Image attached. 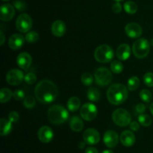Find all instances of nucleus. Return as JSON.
<instances>
[{"mask_svg":"<svg viewBox=\"0 0 153 153\" xmlns=\"http://www.w3.org/2000/svg\"><path fill=\"white\" fill-rule=\"evenodd\" d=\"M19 116L16 111H11L8 114V120L12 123H16L19 120Z\"/></svg>","mask_w":153,"mask_h":153,"instance_id":"obj_38","label":"nucleus"},{"mask_svg":"<svg viewBox=\"0 0 153 153\" xmlns=\"http://www.w3.org/2000/svg\"><path fill=\"white\" fill-rule=\"evenodd\" d=\"M132 51L136 58L140 59L146 58L150 51V43L145 38L138 39L133 44Z\"/></svg>","mask_w":153,"mask_h":153,"instance_id":"obj_5","label":"nucleus"},{"mask_svg":"<svg viewBox=\"0 0 153 153\" xmlns=\"http://www.w3.org/2000/svg\"><path fill=\"white\" fill-rule=\"evenodd\" d=\"M36 99L40 102L49 104L57 99L58 90L54 82L49 80H43L37 84L34 88Z\"/></svg>","mask_w":153,"mask_h":153,"instance_id":"obj_1","label":"nucleus"},{"mask_svg":"<svg viewBox=\"0 0 153 153\" xmlns=\"http://www.w3.org/2000/svg\"><path fill=\"white\" fill-rule=\"evenodd\" d=\"M129 126H130V128L134 131H137L140 129V123L136 122V121L131 122V123L129 124Z\"/></svg>","mask_w":153,"mask_h":153,"instance_id":"obj_41","label":"nucleus"},{"mask_svg":"<svg viewBox=\"0 0 153 153\" xmlns=\"http://www.w3.org/2000/svg\"><path fill=\"white\" fill-rule=\"evenodd\" d=\"M83 139L88 145H95L100 142V134L94 128H88L84 132Z\"/></svg>","mask_w":153,"mask_h":153,"instance_id":"obj_11","label":"nucleus"},{"mask_svg":"<svg viewBox=\"0 0 153 153\" xmlns=\"http://www.w3.org/2000/svg\"><path fill=\"white\" fill-rule=\"evenodd\" d=\"M112 120L116 125L125 127L131 123V117L129 112L126 109L118 108L112 114Z\"/></svg>","mask_w":153,"mask_h":153,"instance_id":"obj_6","label":"nucleus"},{"mask_svg":"<svg viewBox=\"0 0 153 153\" xmlns=\"http://www.w3.org/2000/svg\"><path fill=\"white\" fill-rule=\"evenodd\" d=\"M88 98L91 102H98L100 99V92L97 88H91L88 91Z\"/></svg>","mask_w":153,"mask_h":153,"instance_id":"obj_25","label":"nucleus"},{"mask_svg":"<svg viewBox=\"0 0 153 153\" xmlns=\"http://www.w3.org/2000/svg\"><path fill=\"white\" fill-rule=\"evenodd\" d=\"M16 27L20 32H28L32 27V19L31 16L27 13H22L19 15L16 19Z\"/></svg>","mask_w":153,"mask_h":153,"instance_id":"obj_8","label":"nucleus"},{"mask_svg":"<svg viewBox=\"0 0 153 153\" xmlns=\"http://www.w3.org/2000/svg\"><path fill=\"white\" fill-rule=\"evenodd\" d=\"M94 58L100 63H108L113 59L114 50L108 45H100L94 52Z\"/></svg>","mask_w":153,"mask_h":153,"instance_id":"obj_4","label":"nucleus"},{"mask_svg":"<svg viewBox=\"0 0 153 153\" xmlns=\"http://www.w3.org/2000/svg\"><path fill=\"white\" fill-rule=\"evenodd\" d=\"M103 141L108 148H114L119 142V135L116 131L108 130L103 136Z\"/></svg>","mask_w":153,"mask_h":153,"instance_id":"obj_12","label":"nucleus"},{"mask_svg":"<svg viewBox=\"0 0 153 153\" xmlns=\"http://www.w3.org/2000/svg\"><path fill=\"white\" fill-rule=\"evenodd\" d=\"M111 70L113 73L119 74V73H122L123 70V65L120 61H112L111 64Z\"/></svg>","mask_w":153,"mask_h":153,"instance_id":"obj_29","label":"nucleus"},{"mask_svg":"<svg viewBox=\"0 0 153 153\" xmlns=\"http://www.w3.org/2000/svg\"><path fill=\"white\" fill-rule=\"evenodd\" d=\"M124 10L129 14H134L137 11V5L132 1H127L123 4Z\"/></svg>","mask_w":153,"mask_h":153,"instance_id":"obj_26","label":"nucleus"},{"mask_svg":"<svg viewBox=\"0 0 153 153\" xmlns=\"http://www.w3.org/2000/svg\"><path fill=\"white\" fill-rule=\"evenodd\" d=\"M80 114L85 120H94L97 115V108L92 103H85L82 107Z\"/></svg>","mask_w":153,"mask_h":153,"instance_id":"obj_9","label":"nucleus"},{"mask_svg":"<svg viewBox=\"0 0 153 153\" xmlns=\"http://www.w3.org/2000/svg\"><path fill=\"white\" fill-rule=\"evenodd\" d=\"M114 1H123V0H114Z\"/></svg>","mask_w":153,"mask_h":153,"instance_id":"obj_48","label":"nucleus"},{"mask_svg":"<svg viewBox=\"0 0 153 153\" xmlns=\"http://www.w3.org/2000/svg\"><path fill=\"white\" fill-rule=\"evenodd\" d=\"M138 122L140 125L143 126H149L152 123V119L150 116L147 114H140L138 117Z\"/></svg>","mask_w":153,"mask_h":153,"instance_id":"obj_28","label":"nucleus"},{"mask_svg":"<svg viewBox=\"0 0 153 153\" xmlns=\"http://www.w3.org/2000/svg\"><path fill=\"white\" fill-rule=\"evenodd\" d=\"M0 37H1V40H0V45L2 46L4 43V34L2 32V31H0Z\"/></svg>","mask_w":153,"mask_h":153,"instance_id":"obj_43","label":"nucleus"},{"mask_svg":"<svg viewBox=\"0 0 153 153\" xmlns=\"http://www.w3.org/2000/svg\"><path fill=\"white\" fill-rule=\"evenodd\" d=\"M96 83L101 87L108 85L112 82L113 76L110 70L106 67H100L97 69L94 73Z\"/></svg>","mask_w":153,"mask_h":153,"instance_id":"obj_7","label":"nucleus"},{"mask_svg":"<svg viewBox=\"0 0 153 153\" xmlns=\"http://www.w3.org/2000/svg\"><path fill=\"white\" fill-rule=\"evenodd\" d=\"M122 5H121V4L119 1H117V2L115 3V4H114L113 5H112V10H113L114 13H120L121 10H122Z\"/></svg>","mask_w":153,"mask_h":153,"instance_id":"obj_39","label":"nucleus"},{"mask_svg":"<svg viewBox=\"0 0 153 153\" xmlns=\"http://www.w3.org/2000/svg\"><path fill=\"white\" fill-rule=\"evenodd\" d=\"M136 111L139 114H143L144 113L145 111H146V106L143 104H141V103H139L136 105Z\"/></svg>","mask_w":153,"mask_h":153,"instance_id":"obj_40","label":"nucleus"},{"mask_svg":"<svg viewBox=\"0 0 153 153\" xmlns=\"http://www.w3.org/2000/svg\"><path fill=\"white\" fill-rule=\"evenodd\" d=\"M149 43H150V45H151V46H153V39H152V40H150V42H149Z\"/></svg>","mask_w":153,"mask_h":153,"instance_id":"obj_47","label":"nucleus"},{"mask_svg":"<svg viewBox=\"0 0 153 153\" xmlns=\"http://www.w3.org/2000/svg\"><path fill=\"white\" fill-rule=\"evenodd\" d=\"M13 126H12V122L10 120L1 118L0 120V135L6 136L10 134L11 131Z\"/></svg>","mask_w":153,"mask_h":153,"instance_id":"obj_21","label":"nucleus"},{"mask_svg":"<svg viewBox=\"0 0 153 153\" xmlns=\"http://www.w3.org/2000/svg\"><path fill=\"white\" fill-rule=\"evenodd\" d=\"M120 139L121 143L126 147L133 146L136 140L134 134L129 130H126V131H123L122 134H120Z\"/></svg>","mask_w":153,"mask_h":153,"instance_id":"obj_18","label":"nucleus"},{"mask_svg":"<svg viewBox=\"0 0 153 153\" xmlns=\"http://www.w3.org/2000/svg\"><path fill=\"white\" fill-rule=\"evenodd\" d=\"M13 97L16 100L20 101V100H24L25 98V92L23 91H22V90H16L13 92Z\"/></svg>","mask_w":153,"mask_h":153,"instance_id":"obj_37","label":"nucleus"},{"mask_svg":"<svg viewBox=\"0 0 153 153\" xmlns=\"http://www.w3.org/2000/svg\"><path fill=\"white\" fill-rule=\"evenodd\" d=\"M32 62L31 56L27 52H22L19 54L16 58L17 65L22 70H28Z\"/></svg>","mask_w":153,"mask_h":153,"instance_id":"obj_17","label":"nucleus"},{"mask_svg":"<svg viewBox=\"0 0 153 153\" xmlns=\"http://www.w3.org/2000/svg\"><path fill=\"white\" fill-rule=\"evenodd\" d=\"M13 93L8 88H1L0 91V102L1 103H5L10 100Z\"/></svg>","mask_w":153,"mask_h":153,"instance_id":"obj_24","label":"nucleus"},{"mask_svg":"<svg viewBox=\"0 0 153 153\" xmlns=\"http://www.w3.org/2000/svg\"><path fill=\"white\" fill-rule=\"evenodd\" d=\"M85 144H87V143H85V142H80V143H79V145H78V146H79V149H83L84 148H85Z\"/></svg>","mask_w":153,"mask_h":153,"instance_id":"obj_44","label":"nucleus"},{"mask_svg":"<svg viewBox=\"0 0 153 153\" xmlns=\"http://www.w3.org/2000/svg\"><path fill=\"white\" fill-rule=\"evenodd\" d=\"M149 109H150L151 113H152V114L153 115V102L150 105V107H149Z\"/></svg>","mask_w":153,"mask_h":153,"instance_id":"obj_46","label":"nucleus"},{"mask_svg":"<svg viewBox=\"0 0 153 153\" xmlns=\"http://www.w3.org/2000/svg\"><path fill=\"white\" fill-rule=\"evenodd\" d=\"M15 14L14 7L10 4H4L0 8V19L4 22H7L13 19Z\"/></svg>","mask_w":153,"mask_h":153,"instance_id":"obj_13","label":"nucleus"},{"mask_svg":"<svg viewBox=\"0 0 153 153\" xmlns=\"http://www.w3.org/2000/svg\"><path fill=\"white\" fill-rule=\"evenodd\" d=\"M66 25L62 20H56L52 25V32L56 37H62L66 32Z\"/></svg>","mask_w":153,"mask_h":153,"instance_id":"obj_19","label":"nucleus"},{"mask_svg":"<svg viewBox=\"0 0 153 153\" xmlns=\"http://www.w3.org/2000/svg\"><path fill=\"white\" fill-rule=\"evenodd\" d=\"M125 31L127 35L131 38H137L141 36L143 30L139 24L135 22H130L126 26Z\"/></svg>","mask_w":153,"mask_h":153,"instance_id":"obj_15","label":"nucleus"},{"mask_svg":"<svg viewBox=\"0 0 153 153\" xmlns=\"http://www.w3.org/2000/svg\"><path fill=\"white\" fill-rule=\"evenodd\" d=\"M25 40L28 43H34L38 40L39 34L36 31H28L25 35Z\"/></svg>","mask_w":153,"mask_h":153,"instance_id":"obj_32","label":"nucleus"},{"mask_svg":"<svg viewBox=\"0 0 153 153\" xmlns=\"http://www.w3.org/2000/svg\"><path fill=\"white\" fill-rule=\"evenodd\" d=\"M70 126L73 131H76V132L81 131L84 128L83 121L78 116H74L70 120Z\"/></svg>","mask_w":153,"mask_h":153,"instance_id":"obj_22","label":"nucleus"},{"mask_svg":"<svg viewBox=\"0 0 153 153\" xmlns=\"http://www.w3.org/2000/svg\"><path fill=\"white\" fill-rule=\"evenodd\" d=\"M85 153H99V152L96 148L91 147V146H90V147L87 148Z\"/></svg>","mask_w":153,"mask_h":153,"instance_id":"obj_42","label":"nucleus"},{"mask_svg":"<svg viewBox=\"0 0 153 153\" xmlns=\"http://www.w3.org/2000/svg\"><path fill=\"white\" fill-rule=\"evenodd\" d=\"M131 55V48L128 44H121L117 50V56L121 61H126Z\"/></svg>","mask_w":153,"mask_h":153,"instance_id":"obj_20","label":"nucleus"},{"mask_svg":"<svg viewBox=\"0 0 153 153\" xmlns=\"http://www.w3.org/2000/svg\"><path fill=\"white\" fill-rule=\"evenodd\" d=\"M24 76L22 71L17 70V69H13L7 72L6 75V80L7 82L10 85L16 86V85H20L23 81Z\"/></svg>","mask_w":153,"mask_h":153,"instance_id":"obj_10","label":"nucleus"},{"mask_svg":"<svg viewBox=\"0 0 153 153\" xmlns=\"http://www.w3.org/2000/svg\"><path fill=\"white\" fill-rule=\"evenodd\" d=\"M81 106V101L78 97H73L70 98L67 102V108L72 112L76 111Z\"/></svg>","mask_w":153,"mask_h":153,"instance_id":"obj_23","label":"nucleus"},{"mask_svg":"<svg viewBox=\"0 0 153 153\" xmlns=\"http://www.w3.org/2000/svg\"><path fill=\"white\" fill-rule=\"evenodd\" d=\"M36 100L32 96H28L23 100V105L26 108H33L35 106Z\"/></svg>","mask_w":153,"mask_h":153,"instance_id":"obj_31","label":"nucleus"},{"mask_svg":"<svg viewBox=\"0 0 153 153\" xmlns=\"http://www.w3.org/2000/svg\"><path fill=\"white\" fill-rule=\"evenodd\" d=\"M102 153H114L112 150H110V149H106V150H104Z\"/></svg>","mask_w":153,"mask_h":153,"instance_id":"obj_45","label":"nucleus"},{"mask_svg":"<svg viewBox=\"0 0 153 153\" xmlns=\"http://www.w3.org/2000/svg\"><path fill=\"white\" fill-rule=\"evenodd\" d=\"M140 99L145 102H150L152 100V95L149 91L146 89L142 90L139 94Z\"/></svg>","mask_w":153,"mask_h":153,"instance_id":"obj_30","label":"nucleus"},{"mask_svg":"<svg viewBox=\"0 0 153 153\" xmlns=\"http://www.w3.org/2000/svg\"><path fill=\"white\" fill-rule=\"evenodd\" d=\"M25 38H24L22 34H14L9 38L8 45L9 47L13 50H17L19 49L25 43Z\"/></svg>","mask_w":153,"mask_h":153,"instance_id":"obj_16","label":"nucleus"},{"mask_svg":"<svg viewBox=\"0 0 153 153\" xmlns=\"http://www.w3.org/2000/svg\"><path fill=\"white\" fill-rule=\"evenodd\" d=\"M2 1H9V0H2Z\"/></svg>","mask_w":153,"mask_h":153,"instance_id":"obj_49","label":"nucleus"},{"mask_svg":"<svg viewBox=\"0 0 153 153\" xmlns=\"http://www.w3.org/2000/svg\"><path fill=\"white\" fill-rule=\"evenodd\" d=\"M82 82L83 85H86V86H90L91 85H92V83L94 82V77H93L91 73H85L82 76Z\"/></svg>","mask_w":153,"mask_h":153,"instance_id":"obj_33","label":"nucleus"},{"mask_svg":"<svg viewBox=\"0 0 153 153\" xmlns=\"http://www.w3.org/2000/svg\"><path fill=\"white\" fill-rule=\"evenodd\" d=\"M128 90L123 84H114L107 91L108 100L112 105H121L127 100Z\"/></svg>","mask_w":153,"mask_h":153,"instance_id":"obj_2","label":"nucleus"},{"mask_svg":"<svg viewBox=\"0 0 153 153\" xmlns=\"http://www.w3.org/2000/svg\"><path fill=\"white\" fill-rule=\"evenodd\" d=\"M143 82L148 87H153V73H147L143 76Z\"/></svg>","mask_w":153,"mask_h":153,"instance_id":"obj_36","label":"nucleus"},{"mask_svg":"<svg viewBox=\"0 0 153 153\" xmlns=\"http://www.w3.org/2000/svg\"><path fill=\"white\" fill-rule=\"evenodd\" d=\"M140 85V80L136 76H132L128 81V88L129 91H135Z\"/></svg>","mask_w":153,"mask_h":153,"instance_id":"obj_27","label":"nucleus"},{"mask_svg":"<svg viewBox=\"0 0 153 153\" xmlns=\"http://www.w3.org/2000/svg\"><path fill=\"white\" fill-rule=\"evenodd\" d=\"M38 138L42 143H47L52 140L54 137V132L50 127L44 126L40 128L38 131Z\"/></svg>","mask_w":153,"mask_h":153,"instance_id":"obj_14","label":"nucleus"},{"mask_svg":"<svg viewBox=\"0 0 153 153\" xmlns=\"http://www.w3.org/2000/svg\"><path fill=\"white\" fill-rule=\"evenodd\" d=\"M47 117L52 124L60 125L68 120L69 113L64 106L61 105H55L49 108Z\"/></svg>","mask_w":153,"mask_h":153,"instance_id":"obj_3","label":"nucleus"},{"mask_svg":"<svg viewBox=\"0 0 153 153\" xmlns=\"http://www.w3.org/2000/svg\"><path fill=\"white\" fill-rule=\"evenodd\" d=\"M13 4L16 10H19V11H23V10H25L26 9L27 7L25 1H21V0H15V1H13Z\"/></svg>","mask_w":153,"mask_h":153,"instance_id":"obj_35","label":"nucleus"},{"mask_svg":"<svg viewBox=\"0 0 153 153\" xmlns=\"http://www.w3.org/2000/svg\"><path fill=\"white\" fill-rule=\"evenodd\" d=\"M24 80H25V82L28 85H33L37 81V77H36V75L34 73H29L25 75V78H24Z\"/></svg>","mask_w":153,"mask_h":153,"instance_id":"obj_34","label":"nucleus"}]
</instances>
